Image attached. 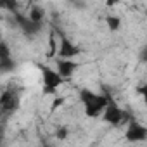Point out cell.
<instances>
[{"label":"cell","instance_id":"cell-3","mask_svg":"<svg viewBox=\"0 0 147 147\" xmlns=\"http://www.w3.org/2000/svg\"><path fill=\"white\" fill-rule=\"evenodd\" d=\"M42 82H43V94L50 95V94H55V90L61 87L64 78L61 76L59 71H54L50 67H43L42 69Z\"/></svg>","mask_w":147,"mask_h":147},{"label":"cell","instance_id":"cell-15","mask_svg":"<svg viewBox=\"0 0 147 147\" xmlns=\"http://www.w3.org/2000/svg\"><path fill=\"white\" fill-rule=\"evenodd\" d=\"M2 57H11V52H9V47H7L5 42L0 43V59Z\"/></svg>","mask_w":147,"mask_h":147},{"label":"cell","instance_id":"cell-9","mask_svg":"<svg viewBox=\"0 0 147 147\" xmlns=\"http://www.w3.org/2000/svg\"><path fill=\"white\" fill-rule=\"evenodd\" d=\"M43 16H45V11L40 5H33L31 11H30V14H28V18L31 21H35V23H42L43 21Z\"/></svg>","mask_w":147,"mask_h":147},{"label":"cell","instance_id":"cell-14","mask_svg":"<svg viewBox=\"0 0 147 147\" xmlns=\"http://www.w3.org/2000/svg\"><path fill=\"white\" fill-rule=\"evenodd\" d=\"M62 104H64V97H55V99L52 100V104H50V111H55V109H59Z\"/></svg>","mask_w":147,"mask_h":147},{"label":"cell","instance_id":"cell-8","mask_svg":"<svg viewBox=\"0 0 147 147\" xmlns=\"http://www.w3.org/2000/svg\"><path fill=\"white\" fill-rule=\"evenodd\" d=\"M0 106H2V111L4 113L16 111L18 106H19V97L14 92H4L2 97H0Z\"/></svg>","mask_w":147,"mask_h":147},{"label":"cell","instance_id":"cell-16","mask_svg":"<svg viewBox=\"0 0 147 147\" xmlns=\"http://www.w3.org/2000/svg\"><path fill=\"white\" fill-rule=\"evenodd\" d=\"M67 133H69V131H67V128H66V126H61V128L55 131V137H57L59 140H64V138L67 137Z\"/></svg>","mask_w":147,"mask_h":147},{"label":"cell","instance_id":"cell-19","mask_svg":"<svg viewBox=\"0 0 147 147\" xmlns=\"http://www.w3.org/2000/svg\"><path fill=\"white\" fill-rule=\"evenodd\" d=\"M140 94L144 95V100H145V104H147V88H140Z\"/></svg>","mask_w":147,"mask_h":147},{"label":"cell","instance_id":"cell-1","mask_svg":"<svg viewBox=\"0 0 147 147\" xmlns=\"http://www.w3.org/2000/svg\"><path fill=\"white\" fill-rule=\"evenodd\" d=\"M80 99L83 102L85 107V114L88 118H97L104 113L106 106H107V95H100V94H94L88 88H82L80 90Z\"/></svg>","mask_w":147,"mask_h":147},{"label":"cell","instance_id":"cell-13","mask_svg":"<svg viewBox=\"0 0 147 147\" xmlns=\"http://www.w3.org/2000/svg\"><path fill=\"white\" fill-rule=\"evenodd\" d=\"M55 55V33L50 31L49 35V57H54Z\"/></svg>","mask_w":147,"mask_h":147},{"label":"cell","instance_id":"cell-5","mask_svg":"<svg viewBox=\"0 0 147 147\" xmlns=\"http://www.w3.org/2000/svg\"><path fill=\"white\" fill-rule=\"evenodd\" d=\"M55 64H57V71L61 73V76L64 80L71 78L73 73H75L76 67H78V64L73 61V59H64V57H57L55 59Z\"/></svg>","mask_w":147,"mask_h":147},{"label":"cell","instance_id":"cell-18","mask_svg":"<svg viewBox=\"0 0 147 147\" xmlns=\"http://www.w3.org/2000/svg\"><path fill=\"white\" fill-rule=\"evenodd\" d=\"M118 2H119V0H106V5H107V7H113V5H116Z\"/></svg>","mask_w":147,"mask_h":147},{"label":"cell","instance_id":"cell-4","mask_svg":"<svg viewBox=\"0 0 147 147\" xmlns=\"http://www.w3.org/2000/svg\"><path fill=\"white\" fill-rule=\"evenodd\" d=\"M125 137H126L128 142H142V140L147 138V128L131 118V119L128 121V128H126Z\"/></svg>","mask_w":147,"mask_h":147},{"label":"cell","instance_id":"cell-17","mask_svg":"<svg viewBox=\"0 0 147 147\" xmlns=\"http://www.w3.org/2000/svg\"><path fill=\"white\" fill-rule=\"evenodd\" d=\"M138 57H140V61H142V62H145V64H147V45H145V47L140 50Z\"/></svg>","mask_w":147,"mask_h":147},{"label":"cell","instance_id":"cell-6","mask_svg":"<svg viewBox=\"0 0 147 147\" xmlns=\"http://www.w3.org/2000/svg\"><path fill=\"white\" fill-rule=\"evenodd\" d=\"M80 54V49L73 43L71 40H67V36L61 35V45H59V57L64 59H73Z\"/></svg>","mask_w":147,"mask_h":147},{"label":"cell","instance_id":"cell-10","mask_svg":"<svg viewBox=\"0 0 147 147\" xmlns=\"http://www.w3.org/2000/svg\"><path fill=\"white\" fill-rule=\"evenodd\" d=\"M106 24H107V28H109L111 31H116V30H119V26H121V19H119L118 16H107V18H106Z\"/></svg>","mask_w":147,"mask_h":147},{"label":"cell","instance_id":"cell-11","mask_svg":"<svg viewBox=\"0 0 147 147\" xmlns=\"http://www.w3.org/2000/svg\"><path fill=\"white\" fill-rule=\"evenodd\" d=\"M0 69H2V73H9L14 69V61L11 57H2L0 59Z\"/></svg>","mask_w":147,"mask_h":147},{"label":"cell","instance_id":"cell-2","mask_svg":"<svg viewBox=\"0 0 147 147\" xmlns=\"http://www.w3.org/2000/svg\"><path fill=\"white\" fill-rule=\"evenodd\" d=\"M102 118H104V121H106L107 125H111V126H119V125L128 123V121L131 119V116H130L128 113L121 111L119 106L114 102V99L109 97V95H107V106H106V109H104V113H102Z\"/></svg>","mask_w":147,"mask_h":147},{"label":"cell","instance_id":"cell-12","mask_svg":"<svg viewBox=\"0 0 147 147\" xmlns=\"http://www.w3.org/2000/svg\"><path fill=\"white\" fill-rule=\"evenodd\" d=\"M0 5L4 9H7V11H11V12H16V9H18L16 0H0Z\"/></svg>","mask_w":147,"mask_h":147},{"label":"cell","instance_id":"cell-7","mask_svg":"<svg viewBox=\"0 0 147 147\" xmlns=\"http://www.w3.org/2000/svg\"><path fill=\"white\" fill-rule=\"evenodd\" d=\"M16 19H18V24H19V28L24 31V35H28V36H33V35H36L38 31H40V28H42V23H35V21H31L30 18H23V16H16Z\"/></svg>","mask_w":147,"mask_h":147}]
</instances>
